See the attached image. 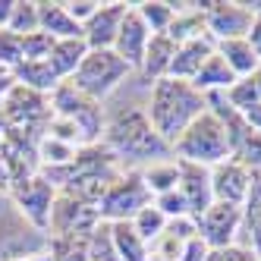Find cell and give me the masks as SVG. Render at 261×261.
<instances>
[{"instance_id": "36", "label": "cell", "mask_w": 261, "mask_h": 261, "mask_svg": "<svg viewBox=\"0 0 261 261\" xmlns=\"http://www.w3.org/2000/svg\"><path fill=\"white\" fill-rule=\"evenodd\" d=\"M63 7H66V13H69L72 22H76V25H85L91 16L98 13L101 0H63Z\"/></svg>"}, {"instance_id": "42", "label": "cell", "mask_w": 261, "mask_h": 261, "mask_svg": "<svg viewBox=\"0 0 261 261\" xmlns=\"http://www.w3.org/2000/svg\"><path fill=\"white\" fill-rule=\"evenodd\" d=\"M4 76H10V72H7V69H4V66H0V79H4Z\"/></svg>"}, {"instance_id": "10", "label": "cell", "mask_w": 261, "mask_h": 261, "mask_svg": "<svg viewBox=\"0 0 261 261\" xmlns=\"http://www.w3.org/2000/svg\"><path fill=\"white\" fill-rule=\"evenodd\" d=\"M195 227H198V239L208 249L236 246V242H239V230H242V208L214 201L211 208L195 220Z\"/></svg>"}, {"instance_id": "35", "label": "cell", "mask_w": 261, "mask_h": 261, "mask_svg": "<svg viewBox=\"0 0 261 261\" xmlns=\"http://www.w3.org/2000/svg\"><path fill=\"white\" fill-rule=\"evenodd\" d=\"M154 204L161 208V214H164L167 220L192 217V214H189V204H186V198H182V192H179V189H173V192H164V195H158V198H154ZM192 220H195V217H192Z\"/></svg>"}, {"instance_id": "14", "label": "cell", "mask_w": 261, "mask_h": 261, "mask_svg": "<svg viewBox=\"0 0 261 261\" xmlns=\"http://www.w3.org/2000/svg\"><path fill=\"white\" fill-rule=\"evenodd\" d=\"M176 189L182 192L186 204H189V214L198 220L204 211L214 204V192H211V170L198 164H186L179 161V186Z\"/></svg>"}, {"instance_id": "32", "label": "cell", "mask_w": 261, "mask_h": 261, "mask_svg": "<svg viewBox=\"0 0 261 261\" xmlns=\"http://www.w3.org/2000/svg\"><path fill=\"white\" fill-rule=\"evenodd\" d=\"M7 29L16 32V35H32V32H38V0H16Z\"/></svg>"}, {"instance_id": "12", "label": "cell", "mask_w": 261, "mask_h": 261, "mask_svg": "<svg viewBox=\"0 0 261 261\" xmlns=\"http://www.w3.org/2000/svg\"><path fill=\"white\" fill-rule=\"evenodd\" d=\"M249 186H252V170H249L246 164L227 158V161H220L217 167H211V192H214V201L242 208V201H246V195H249Z\"/></svg>"}, {"instance_id": "22", "label": "cell", "mask_w": 261, "mask_h": 261, "mask_svg": "<svg viewBox=\"0 0 261 261\" xmlns=\"http://www.w3.org/2000/svg\"><path fill=\"white\" fill-rule=\"evenodd\" d=\"M139 173H142V182H145L148 195L158 198L164 192H173L179 186V161L176 158H164V161L139 167Z\"/></svg>"}, {"instance_id": "27", "label": "cell", "mask_w": 261, "mask_h": 261, "mask_svg": "<svg viewBox=\"0 0 261 261\" xmlns=\"http://www.w3.org/2000/svg\"><path fill=\"white\" fill-rule=\"evenodd\" d=\"M139 19L148 25L151 35H167L170 22L176 19V4L173 0H145V4H133Z\"/></svg>"}, {"instance_id": "40", "label": "cell", "mask_w": 261, "mask_h": 261, "mask_svg": "<svg viewBox=\"0 0 261 261\" xmlns=\"http://www.w3.org/2000/svg\"><path fill=\"white\" fill-rule=\"evenodd\" d=\"M13 7H16V0H0V29H7V25H10Z\"/></svg>"}, {"instance_id": "31", "label": "cell", "mask_w": 261, "mask_h": 261, "mask_svg": "<svg viewBox=\"0 0 261 261\" xmlns=\"http://www.w3.org/2000/svg\"><path fill=\"white\" fill-rule=\"evenodd\" d=\"M50 261H88V236H50Z\"/></svg>"}, {"instance_id": "18", "label": "cell", "mask_w": 261, "mask_h": 261, "mask_svg": "<svg viewBox=\"0 0 261 261\" xmlns=\"http://www.w3.org/2000/svg\"><path fill=\"white\" fill-rule=\"evenodd\" d=\"M38 32L50 35L54 41L82 38V25H76L69 19L63 0H38Z\"/></svg>"}, {"instance_id": "20", "label": "cell", "mask_w": 261, "mask_h": 261, "mask_svg": "<svg viewBox=\"0 0 261 261\" xmlns=\"http://www.w3.org/2000/svg\"><path fill=\"white\" fill-rule=\"evenodd\" d=\"M173 57H176V41L167 38V35H151V41H148V50H145V60H142V69H139V72L154 85L158 79H167Z\"/></svg>"}, {"instance_id": "17", "label": "cell", "mask_w": 261, "mask_h": 261, "mask_svg": "<svg viewBox=\"0 0 261 261\" xmlns=\"http://www.w3.org/2000/svg\"><path fill=\"white\" fill-rule=\"evenodd\" d=\"M236 246H246L261 258V170H252V186L242 201V230Z\"/></svg>"}, {"instance_id": "37", "label": "cell", "mask_w": 261, "mask_h": 261, "mask_svg": "<svg viewBox=\"0 0 261 261\" xmlns=\"http://www.w3.org/2000/svg\"><path fill=\"white\" fill-rule=\"evenodd\" d=\"M204 261H261V258L246 246H227V249H211Z\"/></svg>"}, {"instance_id": "41", "label": "cell", "mask_w": 261, "mask_h": 261, "mask_svg": "<svg viewBox=\"0 0 261 261\" xmlns=\"http://www.w3.org/2000/svg\"><path fill=\"white\" fill-rule=\"evenodd\" d=\"M22 261H50V252L47 255H38V258H22Z\"/></svg>"}, {"instance_id": "1", "label": "cell", "mask_w": 261, "mask_h": 261, "mask_svg": "<svg viewBox=\"0 0 261 261\" xmlns=\"http://www.w3.org/2000/svg\"><path fill=\"white\" fill-rule=\"evenodd\" d=\"M104 145L117 154V161L129 164H154L164 158H173L170 145H167L158 133L151 120H148L145 107L139 104H123L114 117L104 123Z\"/></svg>"}, {"instance_id": "3", "label": "cell", "mask_w": 261, "mask_h": 261, "mask_svg": "<svg viewBox=\"0 0 261 261\" xmlns=\"http://www.w3.org/2000/svg\"><path fill=\"white\" fill-rule=\"evenodd\" d=\"M173 158L198 167H217L220 161L230 158V136L211 110H204L198 120L189 123V129L173 142Z\"/></svg>"}, {"instance_id": "34", "label": "cell", "mask_w": 261, "mask_h": 261, "mask_svg": "<svg viewBox=\"0 0 261 261\" xmlns=\"http://www.w3.org/2000/svg\"><path fill=\"white\" fill-rule=\"evenodd\" d=\"M50 47H54V38L44 35V32L22 35V60H47Z\"/></svg>"}, {"instance_id": "13", "label": "cell", "mask_w": 261, "mask_h": 261, "mask_svg": "<svg viewBox=\"0 0 261 261\" xmlns=\"http://www.w3.org/2000/svg\"><path fill=\"white\" fill-rule=\"evenodd\" d=\"M133 4H101L98 13L82 25V41L88 50H114V41L120 35V25Z\"/></svg>"}, {"instance_id": "26", "label": "cell", "mask_w": 261, "mask_h": 261, "mask_svg": "<svg viewBox=\"0 0 261 261\" xmlns=\"http://www.w3.org/2000/svg\"><path fill=\"white\" fill-rule=\"evenodd\" d=\"M110 227H114V246H117L120 261H151V249H148V242L133 230V223H129V220L110 223Z\"/></svg>"}, {"instance_id": "38", "label": "cell", "mask_w": 261, "mask_h": 261, "mask_svg": "<svg viewBox=\"0 0 261 261\" xmlns=\"http://www.w3.org/2000/svg\"><path fill=\"white\" fill-rule=\"evenodd\" d=\"M246 41L252 44V50L258 54V60H261V16H255V22H252L249 35H246Z\"/></svg>"}, {"instance_id": "16", "label": "cell", "mask_w": 261, "mask_h": 261, "mask_svg": "<svg viewBox=\"0 0 261 261\" xmlns=\"http://www.w3.org/2000/svg\"><path fill=\"white\" fill-rule=\"evenodd\" d=\"M217 50V44L208 38V35H201L195 41H186L176 47V57L170 63V72H167V79H179V82H192L195 72L208 63V57Z\"/></svg>"}, {"instance_id": "39", "label": "cell", "mask_w": 261, "mask_h": 261, "mask_svg": "<svg viewBox=\"0 0 261 261\" xmlns=\"http://www.w3.org/2000/svg\"><path fill=\"white\" fill-rule=\"evenodd\" d=\"M10 186H13V176H10V167H7L4 154H0V192H10Z\"/></svg>"}, {"instance_id": "33", "label": "cell", "mask_w": 261, "mask_h": 261, "mask_svg": "<svg viewBox=\"0 0 261 261\" xmlns=\"http://www.w3.org/2000/svg\"><path fill=\"white\" fill-rule=\"evenodd\" d=\"M19 63H22V35L0 29V66L7 72H13Z\"/></svg>"}, {"instance_id": "23", "label": "cell", "mask_w": 261, "mask_h": 261, "mask_svg": "<svg viewBox=\"0 0 261 261\" xmlns=\"http://www.w3.org/2000/svg\"><path fill=\"white\" fill-rule=\"evenodd\" d=\"M236 85V76H233V69L223 63V57L214 50L208 63H204L198 72H195V79H192V88L201 91V95H214V91H230Z\"/></svg>"}, {"instance_id": "11", "label": "cell", "mask_w": 261, "mask_h": 261, "mask_svg": "<svg viewBox=\"0 0 261 261\" xmlns=\"http://www.w3.org/2000/svg\"><path fill=\"white\" fill-rule=\"evenodd\" d=\"M98 223H101L98 208L60 192L57 201H54V211H50L47 236H88Z\"/></svg>"}, {"instance_id": "21", "label": "cell", "mask_w": 261, "mask_h": 261, "mask_svg": "<svg viewBox=\"0 0 261 261\" xmlns=\"http://www.w3.org/2000/svg\"><path fill=\"white\" fill-rule=\"evenodd\" d=\"M85 54H88V44H85L82 38H63V41H54L47 63H50L54 72L60 76V82H69L72 76H76L79 63L85 60Z\"/></svg>"}, {"instance_id": "5", "label": "cell", "mask_w": 261, "mask_h": 261, "mask_svg": "<svg viewBox=\"0 0 261 261\" xmlns=\"http://www.w3.org/2000/svg\"><path fill=\"white\" fill-rule=\"evenodd\" d=\"M129 72H133V66H129L126 60H120L114 50H88L85 60L76 69V76H72L69 82L76 85L85 98L101 104L129 79Z\"/></svg>"}, {"instance_id": "8", "label": "cell", "mask_w": 261, "mask_h": 261, "mask_svg": "<svg viewBox=\"0 0 261 261\" xmlns=\"http://www.w3.org/2000/svg\"><path fill=\"white\" fill-rule=\"evenodd\" d=\"M198 10L204 13V32L214 44L246 38L255 16L242 7V0H201Z\"/></svg>"}, {"instance_id": "25", "label": "cell", "mask_w": 261, "mask_h": 261, "mask_svg": "<svg viewBox=\"0 0 261 261\" xmlns=\"http://www.w3.org/2000/svg\"><path fill=\"white\" fill-rule=\"evenodd\" d=\"M217 54L223 57V63H227V66L233 69V76H236V79H246V76H252V72L261 66L258 54L252 50V44H249L246 38L220 41V44H217Z\"/></svg>"}, {"instance_id": "9", "label": "cell", "mask_w": 261, "mask_h": 261, "mask_svg": "<svg viewBox=\"0 0 261 261\" xmlns=\"http://www.w3.org/2000/svg\"><path fill=\"white\" fill-rule=\"evenodd\" d=\"M57 186H54L41 170L32 173L29 179H19L10 186V198L16 201V208H19L35 227L44 230L50 227V211H54V201H57Z\"/></svg>"}, {"instance_id": "24", "label": "cell", "mask_w": 261, "mask_h": 261, "mask_svg": "<svg viewBox=\"0 0 261 261\" xmlns=\"http://www.w3.org/2000/svg\"><path fill=\"white\" fill-rule=\"evenodd\" d=\"M204 32V13L198 10V4H176V19L167 29V38H173L176 47L186 44V41H195L201 38Z\"/></svg>"}, {"instance_id": "7", "label": "cell", "mask_w": 261, "mask_h": 261, "mask_svg": "<svg viewBox=\"0 0 261 261\" xmlns=\"http://www.w3.org/2000/svg\"><path fill=\"white\" fill-rule=\"evenodd\" d=\"M154 198L148 195L142 173L139 170H123L110 189L104 192V198L98 201V217L104 223H123V220H133L145 204H151Z\"/></svg>"}, {"instance_id": "29", "label": "cell", "mask_w": 261, "mask_h": 261, "mask_svg": "<svg viewBox=\"0 0 261 261\" xmlns=\"http://www.w3.org/2000/svg\"><path fill=\"white\" fill-rule=\"evenodd\" d=\"M88 261H120L114 246V227L104 220L88 233Z\"/></svg>"}, {"instance_id": "6", "label": "cell", "mask_w": 261, "mask_h": 261, "mask_svg": "<svg viewBox=\"0 0 261 261\" xmlns=\"http://www.w3.org/2000/svg\"><path fill=\"white\" fill-rule=\"evenodd\" d=\"M50 114L54 117H63L82 133L85 145H98L104 139V110L98 101L85 98L82 91L72 85V82H60L57 91L50 95Z\"/></svg>"}, {"instance_id": "19", "label": "cell", "mask_w": 261, "mask_h": 261, "mask_svg": "<svg viewBox=\"0 0 261 261\" xmlns=\"http://www.w3.org/2000/svg\"><path fill=\"white\" fill-rule=\"evenodd\" d=\"M13 82L16 85H22V88H32V91H38V95H54L60 85V76L54 72V66L47 60H22L19 66H16L13 72Z\"/></svg>"}, {"instance_id": "15", "label": "cell", "mask_w": 261, "mask_h": 261, "mask_svg": "<svg viewBox=\"0 0 261 261\" xmlns=\"http://www.w3.org/2000/svg\"><path fill=\"white\" fill-rule=\"evenodd\" d=\"M148 41H151V32H148V25L139 19L136 7H129L126 19H123V25H120V35H117V41H114V54H117L120 60H126L133 69H142Z\"/></svg>"}, {"instance_id": "4", "label": "cell", "mask_w": 261, "mask_h": 261, "mask_svg": "<svg viewBox=\"0 0 261 261\" xmlns=\"http://www.w3.org/2000/svg\"><path fill=\"white\" fill-rule=\"evenodd\" d=\"M50 252V236L16 208L10 192H0V261H22Z\"/></svg>"}, {"instance_id": "2", "label": "cell", "mask_w": 261, "mask_h": 261, "mask_svg": "<svg viewBox=\"0 0 261 261\" xmlns=\"http://www.w3.org/2000/svg\"><path fill=\"white\" fill-rule=\"evenodd\" d=\"M204 110H208L204 95L192 88V82H179V79H158L151 85L148 104H145V114L151 120L154 133L170 145V151H173V142Z\"/></svg>"}, {"instance_id": "30", "label": "cell", "mask_w": 261, "mask_h": 261, "mask_svg": "<svg viewBox=\"0 0 261 261\" xmlns=\"http://www.w3.org/2000/svg\"><path fill=\"white\" fill-rule=\"evenodd\" d=\"M129 223H133V230L148 242V246H151V242L167 230V217L161 214V208H158L154 201H151V204H145V208H142L133 220H129Z\"/></svg>"}, {"instance_id": "28", "label": "cell", "mask_w": 261, "mask_h": 261, "mask_svg": "<svg viewBox=\"0 0 261 261\" xmlns=\"http://www.w3.org/2000/svg\"><path fill=\"white\" fill-rule=\"evenodd\" d=\"M79 154V148H72L60 139H54V136H41L38 142V170H57V167H69L72 161H76Z\"/></svg>"}]
</instances>
